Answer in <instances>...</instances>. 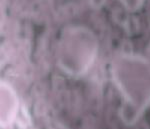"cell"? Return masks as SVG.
<instances>
[{"mask_svg": "<svg viewBox=\"0 0 150 129\" xmlns=\"http://www.w3.org/2000/svg\"><path fill=\"white\" fill-rule=\"evenodd\" d=\"M121 3L125 7H128L129 10L136 11L143 4V0H121Z\"/></svg>", "mask_w": 150, "mask_h": 129, "instance_id": "1", "label": "cell"}]
</instances>
